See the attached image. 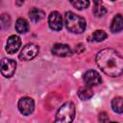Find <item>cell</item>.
<instances>
[{"mask_svg": "<svg viewBox=\"0 0 123 123\" xmlns=\"http://www.w3.org/2000/svg\"><path fill=\"white\" fill-rule=\"evenodd\" d=\"M97 66L110 77H118L123 73V57L114 49L99 51L95 58Z\"/></svg>", "mask_w": 123, "mask_h": 123, "instance_id": "6da1fadb", "label": "cell"}, {"mask_svg": "<svg viewBox=\"0 0 123 123\" xmlns=\"http://www.w3.org/2000/svg\"><path fill=\"white\" fill-rule=\"evenodd\" d=\"M66 29L74 34H82L86 28V19L73 12H66L63 16Z\"/></svg>", "mask_w": 123, "mask_h": 123, "instance_id": "7a4b0ae2", "label": "cell"}, {"mask_svg": "<svg viewBox=\"0 0 123 123\" xmlns=\"http://www.w3.org/2000/svg\"><path fill=\"white\" fill-rule=\"evenodd\" d=\"M75 117V106L72 102L64 103L57 111L55 121L62 123L72 122Z\"/></svg>", "mask_w": 123, "mask_h": 123, "instance_id": "3957f363", "label": "cell"}, {"mask_svg": "<svg viewBox=\"0 0 123 123\" xmlns=\"http://www.w3.org/2000/svg\"><path fill=\"white\" fill-rule=\"evenodd\" d=\"M38 51H39V49H38L37 45H36L34 43H28L22 48V50L19 54V60L31 61L35 57H37V55L38 54Z\"/></svg>", "mask_w": 123, "mask_h": 123, "instance_id": "277c9868", "label": "cell"}, {"mask_svg": "<svg viewBox=\"0 0 123 123\" xmlns=\"http://www.w3.org/2000/svg\"><path fill=\"white\" fill-rule=\"evenodd\" d=\"M16 69V62L12 60V59H8V58H4L1 61V74L6 77V78H11L12 77V75L14 74Z\"/></svg>", "mask_w": 123, "mask_h": 123, "instance_id": "5b68a950", "label": "cell"}, {"mask_svg": "<svg viewBox=\"0 0 123 123\" xmlns=\"http://www.w3.org/2000/svg\"><path fill=\"white\" fill-rule=\"evenodd\" d=\"M18 110L23 115H30L35 109V102L30 97H22L18 101Z\"/></svg>", "mask_w": 123, "mask_h": 123, "instance_id": "8992f818", "label": "cell"}, {"mask_svg": "<svg viewBox=\"0 0 123 123\" xmlns=\"http://www.w3.org/2000/svg\"><path fill=\"white\" fill-rule=\"evenodd\" d=\"M48 24H49V27L54 31L62 30V24H63V18L62 14L57 11L52 12L48 16Z\"/></svg>", "mask_w": 123, "mask_h": 123, "instance_id": "52a82bcc", "label": "cell"}, {"mask_svg": "<svg viewBox=\"0 0 123 123\" xmlns=\"http://www.w3.org/2000/svg\"><path fill=\"white\" fill-rule=\"evenodd\" d=\"M84 81L87 86H97L101 84L102 79H101L100 74L97 71L93 69H89L84 74Z\"/></svg>", "mask_w": 123, "mask_h": 123, "instance_id": "ba28073f", "label": "cell"}, {"mask_svg": "<svg viewBox=\"0 0 123 123\" xmlns=\"http://www.w3.org/2000/svg\"><path fill=\"white\" fill-rule=\"evenodd\" d=\"M20 46H21V39H20V37L18 36L12 35L7 40L6 51L9 54H14V53H16L18 51Z\"/></svg>", "mask_w": 123, "mask_h": 123, "instance_id": "9c48e42d", "label": "cell"}, {"mask_svg": "<svg viewBox=\"0 0 123 123\" xmlns=\"http://www.w3.org/2000/svg\"><path fill=\"white\" fill-rule=\"evenodd\" d=\"M52 54L57 57H69L72 55V49L67 44L57 43L52 47Z\"/></svg>", "mask_w": 123, "mask_h": 123, "instance_id": "30bf717a", "label": "cell"}, {"mask_svg": "<svg viewBox=\"0 0 123 123\" xmlns=\"http://www.w3.org/2000/svg\"><path fill=\"white\" fill-rule=\"evenodd\" d=\"M123 30V16L121 14H116L111 23V31L112 33H118Z\"/></svg>", "mask_w": 123, "mask_h": 123, "instance_id": "8fae6325", "label": "cell"}, {"mask_svg": "<svg viewBox=\"0 0 123 123\" xmlns=\"http://www.w3.org/2000/svg\"><path fill=\"white\" fill-rule=\"evenodd\" d=\"M45 17V12L37 8H33L30 12H29V18L31 19L32 22L37 23L40 20H42Z\"/></svg>", "mask_w": 123, "mask_h": 123, "instance_id": "7c38bea8", "label": "cell"}, {"mask_svg": "<svg viewBox=\"0 0 123 123\" xmlns=\"http://www.w3.org/2000/svg\"><path fill=\"white\" fill-rule=\"evenodd\" d=\"M93 13L97 17H101L104 14L107 13V9L103 5V2L101 0H94L93 1Z\"/></svg>", "mask_w": 123, "mask_h": 123, "instance_id": "4fadbf2b", "label": "cell"}, {"mask_svg": "<svg viewBox=\"0 0 123 123\" xmlns=\"http://www.w3.org/2000/svg\"><path fill=\"white\" fill-rule=\"evenodd\" d=\"M78 96L81 100H89L92 96H93V91L91 89V86H86L84 87H81L79 90H78Z\"/></svg>", "mask_w": 123, "mask_h": 123, "instance_id": "5bb4252c", "label": "cell"}, {"mask_svg": "<svg viewBox=\"0 0 123 123\" xmlns=\"http://www.w3.org/2000/svg\"><path fill=\"white\" fill-rule=\"evenodd\" d=\"M108 35L105 31L103 30H96L94 31L90 37H88V41H92V42H100V41H103L107 38Z\"/></svg>", "mask_w": 123, "mask_h": 123, "instance_id": "9a60e30c", "label": "cell"}, {"mask_svg": "<svg viewBox=\"0 0 123 123\" xmlns=\"http://www.w3.org/2000/svg\"><path fill=\"white\" fill-rule=\"evenodd\" d=\"M15 30L19 34H25L29 30V24L26 19L18 18L15 22Z\"/></svg>", "mask_w": 123, "mask_h": 123, "instance_id": "2e32d148", "label": "cell"}, {"mask_svg": "<svg viewBox=\"0 0 123 123\" xmlns=\"http://www.w3.org/2000/svg\"><path fill=\"white\" fill-rule=\"evenodd\" d=\"M111 108L117 113H123V98L115 97L111 101Z\"/></svg>", "mask_w": 123, "mask_h": 123, "instance_id": "e0dca14e", "label": "cell"}, {"mask_svg": "<svg viewBox=\"0 0 123 123\" xmlns=\"http://www.w3.org/2000/svg\"><path fill=\"white\" fill-rule=\"evenodd\" d=\"M69 2L77 10H84V9H86L89 6V1L88 0H69Z\"/></svg>", "mask_w": 123, "mask_h": 123, "instance_id": "ac0fdd59", "label": "cell"}, {"mask_svg": "<svg viewBox=\"0 0 123 123\" xmlns=\"http://www.w3.org/2000/svg\"><path fill=\"white\" fill-rule=\"evenodd\" d=\"M11 25V17L7 13H3L1 15V28L3 30L9 28Z\"/></svg>", "mask_w": 123, "mask_h": 123, "instance_id": "d6986e66", "label": "cell"}, {"mask_svg": "<svg viewBox=\"0 0 123 123\" xmlns=\"http://www.w3.org/2000/svg\"><path fill=\"white\" fill-rule=\"evenodd\" d=\"M98 119H99V121H101V122H107V121L110 120V118H109V116H108V114H107L106 112H101V113L99 114Z\"/></svg>", "mask_w": 123, "mask_h": 123, "instance_id": "ffe728a7", "label": "cell"}, {"mask_svg": "<svg viewBox=\"0 0 123 123\" xmlns=\"http://www.w3.org/2000/svg\"><path fill=\"white\" fill-rule=\"evenodd\" d=\"M23 3H24V0H16V1H15V4H16L17 6H21Z\"/></svg>", "mask_w": 123, "mask_h": 123, "instance_id": "44dd1931", "label": "cell"}, {"mask_svg": "<svg viewBox=\"0 0 123 123\" xmlns=\"http://www.w3.org/2000/svg\"><path fill=\"white\" fill-rule=\"evenodd\" d=\"M111 1H115V0H111Z\"/></svg>", "mask_w": 123, "mask_h": 123, "instance_id": "7402d4cb", "label": "cell"}]
</instances>
